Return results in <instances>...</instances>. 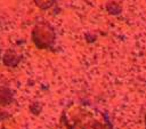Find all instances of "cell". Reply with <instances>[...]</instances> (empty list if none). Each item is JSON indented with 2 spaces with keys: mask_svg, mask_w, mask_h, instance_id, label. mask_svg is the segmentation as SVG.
Segmentation results:
<instances>
[{
  "mask_svg": "<svg viewBox=\"0 0 146 129\" xmlns=\"http://www.w3.org/2000/svg\"><path fill=\"white\" fill-rule=\"evenodd\" d=\"M67 129H103L104 122L100 114H96L94 110H83L82 107L75 110L74 118L66 115Z\"/></svg>",
  "mask_w": 146,
  "mask_h": 129,
  "instance_id": "6da1fadb",
  "label": "cell"
}]
</instances>
